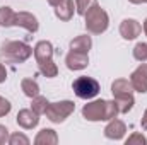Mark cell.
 Returning <instances> with one entry per match:
<instances>
[{
	"mask_svg": "<svg viewBox=\"0 0 147 145\" xmlns=\"http://www.w3.org/2000/svg\"><path fill=\"white\" fill-rule=\"evenodd\" d=\"M5 79H7V70H5V67L0 63V84L5 82Z\"/></svg>",
	"mask_w": 147,
	"mask_h": 145,
	"instance_id": "cell-27",
	"label": "cell"
},
{
	"mask_svg": "<svg viewBox=\"0 0 147 145\" xmlns=\"http://www.w3.org/2000/svg\"><path fill=\"white\" fill-rule=\"evenodd\" d=\"M142 33V26L135 21V19H123L120 24V36L127 41H132L135 38L140 36Z\"/></svg>",
	"mask_w": 147,
	"mask_h": 145,
	"instance_id": "cell-10",
	"label": "cell"
},
{
	"mask_svg": "<svg viewBox=\"0 0 147 145\" xmlns=\"http://www.w3.org/2000/svg\"><path fill=\"white\" fill-rule=\"evenodd\" d=\"M74 9H75L74 0H62V2L55 7V15H57L60 21L67 22V21H70V19H72Z\"/></svg>",
	"mask_w": 147,
	"mask_h": 145,
	"instance_id": "cell-14",
	"label": "cell"
},
{
	"mask_svg": "<svg viewBox=\"0 0 147 145\" xmlns=\"http://www.w3.org/2000/svg\"><path fill=\"white\" fill-rule=\"evenodd\" d=\"M111 94H113V99H115V103L118 106V111L121 114H127L134 108L135 101H134V87H132L130 80L116 79L111 84Z\"/></svg>",
	"mask_w": 147,
	"mask_h": 145,
	"instance_id": "cell-2",
	"label": "cell"
},
{
	"mask_svg": "<svg viewBox=\"0 0 147 145\" xmlns=\"http://www.w3.org/2000/svg\"><path fill=\"white\" fill-rule=\"evenodd\" d=\"M130 3H135V5H139V3H147V0H128Z\"/></svg>",
	"mask_w": 147,
	"mask_h": 145,
	"instance_id": "cell-30",
	"label": "cell"
},
{
	"mask_svg": "<svg viewBox=\"0 0 147 145\" xmlns=\"http://www.w3.org/2000/svg\"><path fill=\"white\" fill-rule=\"evenodd\" d=\"M72 91L74 94L80 99H92L99 94L101 87H99V82L92 77H87V75H82V77H77L72 84Z\"/></svg>",
	"mask_w": 147,
	"mask_h": 145,
	"instance_id": "cell-5",
	"label": "cell"
},
{
	"mask_svg": "<svg viewBox=\"0 0 147 145\" xmlns=\"http://www.w3.org/2000/svg\"><path fill=\"white\" fill-rule=\"evenodd\" d=\"M9 144L10 145H29V138L17 132V133H12L9 137Z\"/></svg>",
	"mask_w": 147,
	"mask_h": 145,
	"instance_id": "cell-23",
	"label": "cell"
},
{
	"mask_svg": "<svg viewBox=\"0 0 147 145\" xmlns=\"http://www.w3.org/2000/svg\"><path fill=\"white\" fill-rule=\"evenodd\" d=\"M14 26L24 28V29L29 31V33H36L38 29H39V22H38L36 15H33L31 12H16Z\"/></svg>",
	"mask_w": 147,
	"mask_h": 145,
	"instance_id": "cell-9",
	"label": "cell"
},
{
	"mask_svg": "<svg viewBox=\"0 0 147 145\" xmlns=\"http://www.w3.org/2000/svg\"><path fill=\"white\" fill-rule=\"evenodd\" d=\"M127 145H146L147 144V138L142 135V133H139V132H135V133H132L128 138H127Z\"/></svg>",
	"mask_w": 147,
	"mask_h": 145,
	"instance_id": "cell-24",
	"label": "cell"
},
{
	"mask_svg": "<svg viewBox=\"0 0 147 145\" xmlns=\"http://www.w3.org/2000/svg\"><path fill=\"white\" fill-rule=\"evenodd\" d=\"M17 125L24 130H33L36 128L38 123H39V114L33 109H21L17 113V118H16Z\"/></svg>",
	"mask_w": 147,
	"mask_h": 145,
	"instance_id": "cell-11",
	"label": "cell"
},
{
	"mask_svg": "<svg viewBox=\"0 0 147 145\" xmlns=\"http://www.w3.org/2000/svg\"><path fill=\"white\" fill-rule=\"evenodd\" d=\"M120 114L118 106L113 101H106V99H98L92 103L84 104L82 108V116L87 121H110L113 118H116Z\"/></svg>",
	"mask_w": 147,
	"mask_h": 145,
	"instance_id": "cell-1",
	"label": "cell"
},
{
	"mask_svg": "<svg viewBox=\"0 0 147 145\" xmlns=\"http://www.w3.org/2000/svg\"><path fill=\"white\" fill-rule=\"evenodd\" d=\"M91 48H92V39L87 34H80V36L74 38L72 41H70V50H75V51L89 53Z\"/></svg>",
	"mask_w": 147,
	"mask_h": 145,
	"instance_id": "cell-16",
	"label": "cell"
},
{
	"mask_svg": "<svg viewBox=\"0 0 147 145\" xmlns=\"http://www.w3.org/2000/svg\"><path fill=\"white\" fill-rule=\"evenodd\" d=\"M65 65L69 70H84L87 65H89V56L87 53H82V51H75L70 50L65 56Z\"/></svg>",
	"mask_w": 147,
	"mask_h": 145,
	"instance_id": "cell-8",
	"label": "cell"
},
{
	"mask_svg": "<svg viewBox=\"0 0 147 145\" xmlns=\"http://www.w3.org/2000/svg\"><path fill=\"white\" fill-rule=\"evenodd\" d=\"M60 2H62V0H48V3H50L51 7H57V5H58Z\"/></svg>",
	"mask_w": 147,
	"mask_h": 145,
	"instance_id": "cell-29",
	"label": "cell"
},
{
	"mask_svg": "<svg viewBox=\"0 0 147 145\" xmlns=\"http://www.w3.org/2000/svg\"><path fill=\"white\" fill-rule=\"evenodd\" d=\"M125 133H127V125L121 119H116V118L110 119V123L105 128V137L110 138V140H121L125 137Z\"/></svg>",
	"mask_w": 147,
	"mask_h": 145,
	"instance_id": "cell-12",
	"label": "cell"
},
{
	"mask_svg": "<svg viewBox=\"0 0 147 145\" xmlns=\"http://www.w3.org/2000/svg\"><path fill=\"white\" fill-rule=\"evenodd\" d=\"M46 106H48V101H46V97H45V96H39V94H38L36 97H33L31 109H33V111H36L38 114H45Z\"/></svg>",
	"mask_w": 147,
	"mask_h": 145,
	"instance_id": "cell-20",
	"label": "cell"
},
{
	"mask_svg": "<svg viewBox=\"0 0 147 145\" xmlns=\"http://www.w3.org/2000/svg\"><path fill=\"white\" fill-rule=\"evenodd\" d=\"M130 84L134 87V91L146 94L147 92V63H140L130 75Z\"/></svg>",
	"mask_w": 147,
	"mask_h": 145,
	"instance_id": "cell-7",
	"label": "cell"
},
{
	"mask_svg": "<svg viewBox=\"0 0 147 145\" xmlns=\"http://www.w3.org/2000/svg\"><path fill=\"white\" fill-rule=\"evenodd\" d=\"M33 55V48L24 41H5L0 46V58L7 63H24Z\"/></svg>",
	"mask_w": 147,
	"mask_h": 145,
	"instance_id": "cell-3",
	"label": "cell"
},
{
	"mask_svg": "<svg viewBox=\"0 0 147 145\" xmlns=\"http://www.w3.org/2000/svg\"><path fill=\"white\" fill-rule=\"evenodd\" d=\"M38 68H39V72L43 73L45 77H48V79H53V77L58 75V67H57V63L53 60H46V62L38 63Z\"/></svg>",
	"mask_w": 147,
	"mask_h": 145,
	"instance_id": "cell-19",
	"label": "cell"
},
{
	"mask_svg": "<svg viewBox=\"0 0 147 145\" xmlns=\"http://www.w3.org/2000/svg\"><path fill=\"white\" fill-rule=\"evenodd\" d=\"M140 125H142V130H147V109L144 111V116L140 119Z\"/></svg>",
	"mask_w": 147,
	"mask_h": 145,
	"instance_id": "cell-28",
	"label": "cell"
},
{
	"mask_svg": "<svg viewBox=\"0 0 147 145\" xmlns=\"http://www.w3.org/2000/svg\"><path fill=\"white\" fill-rule=\"evenodd\" d=\"M33 55H34L38 63L51 60V56H53V44L50 41H38L34 50H33Z\"/></svg>",
	"mask_w": 147,
	"mask_h": 145,
	"instance_id": "cell-13",
	"label": "cell"
},
{
	"mask_svg": "<svg viewBox=\"0 0 147 145\" xmlns=\"http://www.w3.org/2000/svg\"><path fill=\"white\" fill-rule=\"evenodd\" d=\"M84 17H86V29L91 34H103L110 26V17L98 2L84 14Z\"/></svg>",
	"mask_w": 147,
	"mask_h": 145,
	"instance_id": "cell-4",
	"label": "cell"
},
{
	"mask_svg": "<svg viewBox=\"0 0 147 145\" xmlns=\"http://www.w3.org/2000/svg\"><path fill=\"white\" fill-rule=\"evenodd\" d=\"M98 0H75V12L79 15H84Z\"/></svg>",
	"mask_w": 147,
	"mask_h": 145,
	"instance_id": "cell-22",
	"label": "cell"
},
{
	"mask_svg": "<svg viewBox=\"0 0 147 145\" xmlns=\"http://www.w3.org/2000/svg\"><path fill=\"white\" fill-rule=\"evenodd\" d=\"M14 19H16V12L10 7H7V5L0 7V26L2 28H12Z\"/></svg>",
	"mask_w": 147,
	"mask_h": 145,
	"instance_id": "cell-17",
	"label": "cell"
},
{
	"mask_svg": "<svg viewBox=\"0 0 147 145\" xmlns=\"http://www.w3.org/2000/svg\"><path fill=\"white\" fill-rule=\"evenodd\" d=\"M21 89H22V92L28 96V97H36L38 94H39V85H38L36 80H33V79H22V82H21Z\"/></svg>",
	"mask_w": 147,
	"mask_h": 145,
	"instance_id": "cell-18",
	"label": "cell"
},
{
	"mask_svg": "<svg viewBox=\"0 0 147 145\" xmlns=\"http://www.w3.org/2000/svg\"><path fill=\"white\" fill-rule=\"evenodd\" d=\"M74 111H75V104H74V101L65 99V101L48 103L45 114H46V118H48L51 123H63Z\"/></svg>",
	"mask_w": 147,
	"mask_h": 145,
	"instance_id": "cell-6",
	"label": "cell"
},
{
	"mask_svg": "<svg viewBox=\"0 0 147 145\" xmlns=\"http://www.w3.org/2000/svg\"><path fill=\"white\" fill-rule=\"evenodd\" d=\"M10 108H12V104H10L5 97L0 96V118H2V116H7V114L10 113Z\"/></svg>",
	"mask_w": 147,
	"mask_h": 145,
	"instance_id": "cell-25",
	"label": "cell"
},
{
	"mask_svg": "<svg viewBox=\"0 0 147 145\" xmlns=\"http://www.w3.org/2000/svg\"><path fill=\"white\" fill-rule=\"evenodd\" d=\"M134 58L140 63L147 62V43H137L134 48Z\"/></svg>",
	"mask_w": 147,
	"mask_h": 145,
	"instance_id": "cell-21",
	"label": "cell"
},
{
	"mask_svg": "<svg viewBox=\"0 0 147 145\" xmlns=\"http://www.w3.org/2000/svg\"><path fill=\"white\" fill-rule=\"evenodd\" d=\"M34 144L36 145H55V144H58V135L51 128H43L36 135Z\"/></svg>",
	"mask_w": 147,
	"mask_h": 145,
	"instance_id": "cell-15",
	"label": "cell"
},
{
	"mask_svg": "<svg viewBox=\"0 0 147 145\" xmlns=\"http://www.w3.org/2000/svg\"><path fill=\"white\" fill-rule=\"evenodd\" d=\"M9 130L3 126V125H0V145H3L5 142H9Z\"/></svg>",
	"mask_w": 147,
	"mask_h": 145,
	"instance_id": "cell-26",
	"label": "cell"
},
{
	"mask_svg": "<svg viewBox=\"0 0 147 145\" xmlns=\"http://www.w3.org/2000/svg\"><path fill=\"white\" fill-rule=\"evenodd\" d=\"M144 33H146V36H147V19L144 21Z\"/></svg>",
	"mask_w": 147,
	"mask_h": 145,
	"instance_id": "cell-31",
	"label": "cell"
}]
</instances>
